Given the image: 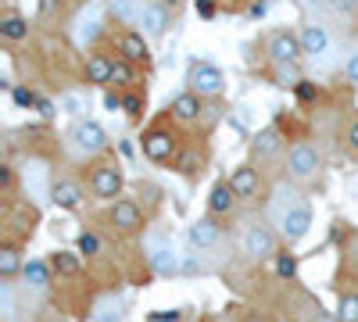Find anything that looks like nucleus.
I'll return each mask as SVG.
<instances>
[{"label":"nucleus","mask_w":358,"mask_h":322,"mask_svg":"<svg viewBox=\"0 0 358 322\" xmlns=\"http://www.w3.org/2000/svg\"><path fill=\"white\" fill-rule=\"evenodd\" d=\"M169 115H172L176 122H197L201 119V97L197 94H179L169 104Z\"/></svg>","instance_id":"aec40b11"},{"label":"nucleus","mask_w":358,"mask_h":322,"mask_svg":"<svg viewBox=\"0 0 358 322\" xmlns=\"http://www.w3.org/2000/svg\"><path fill=\"white\" fill-rule=\"evenodd\" d=\"M337 322H358V290H341Z\"/></svg>","instance_id":"c85d7f7f"},{"label":"nucleus","mask_w":358,"mask_h":322,"mask_svg":"<svg viewBox=\"0 0 358 322\" xmlns=\"http://www.w3.org/2000/svg\"><path fill=\"white\" fill-rule=\"evenodd\" d=\"M50 269H54L57 276H76V272H79V254H72V251H54V254H50Z\"/></svg>","instance_id":"cd10ccee"},{"label":"nucleus","mask_w":358,"mask_h":322,"mask_svg":"<svg viewBox=\"0 0 358 322\" xmlns=\"http://www.w3.org/2000/svg\"><path fill=\"white\" fill-rule=\"evenodd\" d=\"M0 33H4L8 40H25V36H29V25H25V18L8 15L4 22H0Z\"/></svg>","instance_id":"7c9ffc66"},{"label":"nucleus","mask_w":358,"mask_h":322,"mask_svg":"<svg viewBox=\"0 0 358 322\" xmlns=\"http://www.w3.org/2000/svg\"><path fill=\"white\" fill-rule=\"evenodd\" d=\"M151 322H179V312H162V315H151Z\"/></svg>","instance_id":"a18cd8bd"},{"label":"nucleus","mask_w":358,"mask_h":322,"mask_svg":"<svg viewBox=\"0 0 358 322\" xmlns=\"http://www.w3.org/2000/svg\"><path fill=\"white\" fill-rule=\"evenodd\" d=\"M315 94H319V90H315L312 82H301V86H297V101H301V104H312Z\"/></svg>","instance_id":"a19ab883"},{"label":"nucleus","mask_w":358,"mask_h":322,"mask_svg":"<svg viewBox=\"0 0 358 322\" xmlns=\"http://www.w3.org/2000/svg\"><path fill=\"white\" fill-rule=\"evenodd\" d=\"M36 108H40V115H43V119H50V115H54V104H47V101H40Z\"/></svg>","instance_id":"49530a36"},{"label":"nucleus","mask_w":358,"mask_h":322,"mask_svg":"<svg viewBox=\"0 0 358 322\" xmlns=\"http://www.w3.org/2000/svg\"><path fill=\"white\" fill-rule=\"evenodd\" d=\"M258 186H262V180H258V168H251V165H241L233 175H229V190L241 197V200H248V197H255L258 193Z\"/></svg>","instance_id":"f3484780"},{"label":"nucleus","mask_w":358,"mask_h":322,"mask_svg":"<svg viewBox=\"0 0 358 322\" xmlns=\"http://www.w3.org/2000/svg\"><path fill=\"white\" fill-rule=\"evenodd\" d=\"M50 200L57 204V208H65V212H76L79 204H83V186L76 180H54Z\"/></svg>","instance_id":"2eb2a0df"},{"label":"nucleus","mask_w":358,"mask_h":322,"mask_svg":"<svg viewBox=\"0 0 358 322\" xmlns=\"http://www.w3.org/2000/svg\"><path fill=\"white\" fill-rule=\"evenodd\" d=\"M108 222H111V229H118V233H140V229H143V212H140L136 200L118 197L111 208H108Z\"/></svg>","instance_id":"1a4fd4ad"},{"label":"nucleus","mask_w":358,"mask_h":322,"mask_svg":"<svg viewBox=\"0 0 358 322\" xmlns=\"http://www.w3.org/2000/svg\"><path fill=\"white\" fill-rule=\"evenodd\" d=\"M86 183H90V193L94 197L115 204V197L122 193V168H118V161H111V158H101V161L90 165V180Z\"/></svg>","instance_id":"f03ea898"},{"label":"nucleus","mask_w":358,"mask_h":322,"mask_svg":"<svg viewBox=\"0 0 358 322\" xmlns=\"http://www.w3.org/2000/svg\"><path fill=\"white\" fill-rule=\"evenodd\" d=\"M15 101H18L22 108H33V104H40V101H36V94H33V90H25V86H18V90H15Z\"/></svg>","instance_id":"ea45409f"},{"label":"nucleus","mask_w":358,"mask_h":322,"mask_svg":"<svg viewBox=\"0 0 358 322\" xmlns=\"http://www.w3.org/2000/svg\"><path fill=\"white\" fill-rule=\"evenodd\" d=\"M111 65H115V57H108V54H90V57H86V82H97V86L111 82Z\"/></svg>","instance_id":"412c9836"},{"label":"nucleus","mask_w":358,"mask_h":322,"mask_svg":"<svg viewBox=\"0 0 358 322\" xmlns=\"http://www.w3.org/2000/svg\"><path fill=\"white\" fill-rule=\"evenodd\" d=\"M344 75H348V82H355V86H358V54H351V57H348Z\"/></svg>","instance_id":"79ce46f5"},{"label":"nucleus","mask_w":358,"mask_h":322,"mask_svg":"<svg viewBox=\"0 0 358 322\" xmlns=\"http://www.w3.org/2000/svg\"><path fill=\"white\" fill-rule=\"evenodd\" d=\"M147 265L155 269V276H176L179 272V251L165 233H151V237H147Z\"/></svg>","instance_id":"20e7f679"},{"label":"nucleus","mask_w":358,"mask_h":322,"mask_svg":"<svg viewBox=\"0 0 358 322\" xmlns=\"http://www.w3.org/2000/svg\"><path fill=\"white\" fill-rule=\"evenodd\" d=\"M143 154L151 158V161H169L176 154V136L169 126H155V129H147L143 133Z\"/></svg>","instance_id":"9b49d317"},{"label":"nucleus","mask_w":358,"mask_h":322,"mask_svg":"<svg viewBox=\"0 0 358 322\" xmlns=\"http://www.w3.org/2000/svg\"><path fill=\"white\" fill-rule=\"evenodd\" d=\"M233 200H236V193L229 190V183H215L212 193H208V212L212 215H229Z\"/></svg>","instance_id":"4be33fe9"},{"label":"nucleus","mask_w":358,"mask_h":322,"mask_svg":"<svg viewBox=\"0 0 358 322\" xmlns=\"http://www.w3.org/2000/svg\"><path fill=\"white\" fill-rule=\"evenodd\" d=\"M244 254L255 258V261H265V258H276V237L268 226H248L244 229Z\"/></svg>","instance_id":"9d476101"},{"label":"nucleus","mask_w":358,"mask_h":322,"mask_svg":"<svg viewBox=\"0 0 358 322\" xmlns=\"http://www.w3.org/2000/svg\"><path fill=\"white\" fill-rule=\"evenodd\" d=\"M0 193H4L8 200H11V193H15V168H11V165H0Z\"/></svg>","instance_id":"e433bc0d"},{"label":"nucleus","mask_w":358,"mask_h":322,"mask_svg":"<svg viewBox=\"0 0 358 322\" xmlns=\"http://www.w3.org/2000/svg\"><path fill=\"white\" fill-rule=\"evenodd\" d=\"M122 111L129 115V119H140V115H143V97L140 94H126L122 97Z\"/></svg>","instance_id":"c9c22d12"},{"label":"nucleus","mask_w":358,"mask_h":322,"mask_svg":"<svg viewBox=\"0 0 358 322\" xmlns=\"http://www.w3.org/2000/svg\"><path fill=\"white\" fill-rule=\"evenodd\" d=\"M62 108H65L69 115H83V111H86V97H83V94H65V97H62Z\"/></svg>","instance_id":"4c0bfd02"},{"label":"nucleus","mask_w":358,"mask_h":322,"mask_svg":"<svg viewBox=\"0 0 358 322\" xmlns=\"http://www.w3.org/2000/svg\"><path fill=\"white\" fill-rule=\"evenodd\" d=\"M22 269L25 265H22V258H18V244H4V247H0V276L15 279Z\"/></svg>","instance_id":"393cba45"},{"label":"nucleus","mask_w":358,"mask_h":322,"mask_svg":"<svg viewBox=\"0 0 358 322\" xmlns=\"http://www.w3.org/2000/svg\"><path fill=\"white\" fill-rule=\"evenodd\" d=\"M308 229H312V208H308V204H301V208L290 212V215L280 222V233H283V240H287V244L305 240V237H308Z\"/></svg>","instance_id":"ddd939ff"},{"label":"nucleus","mask_w":358,"mask_h":322,"mask_svg":"<svg viewBox=\"0 0 358 322\" xmlns=\"http://www.w3.org/2000/svg\"><path fill=\"white\" fill-rule=\"evenodd\" d=\"M330 4H334L337 11H344V15H348V11H355V8H358V0H330Z\"/></svg>","instance_id":"37998d69"},{"label":"nucleus","mask_w":358,"mask_h":322,"mask_svg":"<svg viewBox=\"0 0 358 322\" xmlns=\"http://www.w3.org/2000/svg\"><path fill=\"white\" fill-rule=\"evenodd\" d=\"M65 140H69V151L79 154V158H97V154H104V147H108V133H104V126L94 122V119H76V122L69 126Z\"/></svg>","instance_id":"f257e3e1"},{"label":"nucleus","mask_w":358,"mask_h":322,"mask_svg":"<svg viewBox=\"0 0 358 322\" xmlns=\"http://www.w3.org/2000/svg\"><path fill=\"white\" fill-rule=\"evenodd\" d=\"M165 4H172V8H176V4H179V0H165Z\"/></svg>","instance_id":"de8ad7c7"},{"label":"nucleus","mask_w":358,"mask_h":322,"mask_svg":"<svg viewBox=\"0 0 358 322\" xmlns=\"http://www.w3.org/2000/svg\"><path fill=\"white\" fill-rule=\"evenodd\" d=\"M22 276H25V283L33 290H47L50 286V265H43V261H25Z\"/></svg>","instance_id":"bb28decb"},{"label":"nucleus","mask_w":358,"mask_h":322,"mask_svg":"<svg viewBox=\"0 0 358 322\" xmlns=\"http://www.w3.org/2000/svg\"><path fill=\"white\" fill-rule=\"evenodd\" d=\"M97 33H101V4L90 0V4L79 8L76 18H72V40H76V47H90L97 40Z\"/></svg>","instance_id":"423d86ee"},{"label":"nucleus","mask_w":358,"mask_h":322,"mask_svg":"<svg viewBox=\"0 0 358 322\" xmlns=\"http://www.w3.org/2000/svg\"><path fill=\"white\" fill-rule=\"evenodd\" d=\"M319 165H322L319 151L312 147V143H305V140H297L294 147L287 151V172H290V180H297V183H305V180H315Z\"/></svg>","instance_id":"39448f33"},{"label":"nucleus","mask_w":358,"mask_h":322,"mask_svg":"<svg viewBox=\"0 0 358 322\" xmlns=\"http://www.w3.org/2000/svg\"><path fill=\"white\" fill-rule=\"evenodd\" d=\"M301 47H305L308 57H326V54H330V33L312 22V25L301 29Z\"/></svg>","instance_id":"a211bd4d"},{"label":"nucleus","mask_w":358,"mask_h":322,"mask_svg":"<svg viewBox=\"0 0 358 322\" xmlns=\"http://www.w3.org/2000/svg\"><path fill=\"white\" fill-rule=\"evenodd\" d=\"M118 54H122L129 65H147V57H151L143 33H122L118 36Z\"/></svg>","instance_id":"dca6fc26"},{"label":"nucleus","mask_w":358,"mask_h":322,"mask_svg":"<svg viewBox=\"0 0 358 322\" xmlns=\"http://www.w3.org/2000/svg\"><path fill=\"white\" fill-rule=\"evenodd\" d=\"M301 204H308L301 190H297L294 183H280V186L273 190V197H268V219H273V222L280 226V222H283L290 212H297V208H301Z\"/></svg>","instance_id":"6e6552de"},{"label":"nucleus","mask_w":358,"mask_h":322,"mask_svg":"<svg viewBox=\"0 0 358 322\" xmlns=\"http://www.w3.org/2000/svg\"><path fill=\"white\" fill-rule=\"evenodd\" d=\"M197 15H204V18H212V15H215V8H212V0H197Z\"/></svg>","instance_id":"c03bdc74"},{"label":"nucleus","mask_w":358,"mask_h":322,"mask_svg":"<svg viewBox=\"0 0 358 322\" xmlns=\"http://www.w3.org/2000/svg\"><path fill=\"white\" fill-rule=\"evenodd\" d=\"M276 276L280 279H294L297 276V258L294 254H276Z\"/></svg>","instance_id":"473e14b6"},{"label":"nucleus","mask_w":358,"mask_h":322,"mask_svg":"<svg viewBox=\"0 0 358 322\" xmlns=\"http://www.w3.org/2000/svg\"><path fill=\"white\" fill-rule=\"evenodd\" d=\"M140 25H143V36H151V40L165 36V29H169V8L165 4H147Z\"/></svg>","instance_id":"6ab92c4d"},{"label":"nucleus","mask_w":358,"mask_h":322,"mask_svg":"<svg viewBox=\"0 0 358 322\" xmlns=\"http://www.w3.org/2000/svg\"><path fill=\"white\" fill-rule=\"evenodd\" d=\"M280 143H283L280 129H276V126H268V129H262V133L255 136L251 147H255V154H258V158H268V154H276V151H280Z\"/></svg>","instance_id":"b1692460"},{"label":"nucleus","mask_w":358,"mask_h":322,"mask_svg":"<svg viewBox=\"0 0 358 322\" xmlns=\"http://www.w3.org/2000/svg\"><path fill=\"white\" fill-rule=\"evenodd\" d=\"M344 140H348V147L358 154V115H355V119L348 122V133H344Z\"/></svg>","instance_id":"58836bf2"},{"label":"nucleus","mask_w":358,"mask_h":322,"mask_svg":"<svg viewBox=\"0 0 358 322\" xmlns=\"http://www.w3.org/2000/svg\"><path fill=\"white\" fill-rule=\"evenodd\" d=\"M76 247H79V254H86V258H94V254H101V240L94 237V233H79V240H76Z\"/></svg>","instance_id":"72a5a7b5"},{"label":"nucleus","mask_w":358,"mask_h":322,"mask_svg":"<svg viewBox=\"0 0 358 322\" xmlns=\"http://www.w3.org/2000/svg\"><path fill=\"white\" fill-rule=\"evenodd\" d=\"M276 82H280V86H294V90H297V86H301L305 79L297 75V68H294V65H280V72H276Z\"/></svg>","instance_id":"f704fd0d"},{"label":"nucleus","mask_w":358,"mask_h":322,"mask_svg":"<svg viewBox=\"0 0 358 322\" xmlns=\"http://www.w3.org/2000/svg\"><path fill=\"white\" fill-rule=\"evenodd\" d=\"M90 322H122V301H118V298L97 301V308L90 312Z\"/></svg>","instance_id":"a878e982"},{"label":"nucleus","mask_w":358,"mask_h":322,"mask_svg":"<svg viewBox=\"0 0 358 322\" xmlns=\"http://www.w3.org/2000/svg\"><path fill=\"white\" fill-rule=\"evenodd\" d=\"M222 86H226L222 68L208 65V61H197V65L190 68V94H197V97H219Z\"/></svg>","instance_id":"0eeeda50"},{"label":"nucleus","mask_w":358,"mask_h":322,"mask_svg":"<svg viewBox=\"0 0 358 322\" xmlns=\"http://www.w3.org/2000/svg\"><path fill=\"white\" fill-rule=\"evenodd\" d=\"M111 82H115V86H122V90H129V86L136 82L133 65L126 61V57H115V65H111Z\"/></svg>","instance_id":"c756f323"},{"label":"nucleus","mask_w":358,"mask_h":322,"mask_svg":"<svg viewBox=\"0 0 358 322\" xmlns=\"http://www.w3.org/2000/svg\"><path fill=\"white\" fill-rule=\"evenodd\" d=\"M301 54H305L301 36H294V33H273L268 36V57H273L276 65H297Z\"/></svg>","instance_id":"f8f14e48"},{"label":"nucleus","mask_w":358,"mask_h":322,"mask_svg":"<svg viewBox=\"0 0 358 322\" xmlns=\"http://www.w3.org/2000/svg\"><path fill=\"white\" fill-rule=\"evenodd\" d=\"M143 8L147 4H140V0H111V15H115V22H122V25H136L143 18Z\"/></svg>","instance_id":"5701e85b"},{"label":"nucleus","mask_w":358,"mask_h":322,"mask_svg":"<svg viewBox=\"0 0 358 322\" xmlns=\"http://www.w3.org/2000/svg\"><path fill=\"white\" fill-rule=\"evenodd\" d=\"M187 240H190V247H194V251H212V247L222 240V229H219L212 219H201V222H194V226H190Z\"/></svg>","instance_id":"4468645a"},{"label":"nucleus","mask_w":358,"mask_h":322,"mask_svg":"<svg viewBox=\"0 0 358 322\" xmlns=\"http://www.w3.org/2000/svg\"><path fill=\"white\" fill-rule=\"evenodd\" d=\"M18 175H22V190H25L29 197H33L36 204L50 200L54 180H50V165H47L43 158H25V161H22V168H18Z\"/></svg>","instance_id":"7ed1b4c3"},{"label":"nucleus","mask_w":358,"mask_h":322,"mask_svg":"<svg viewBox=\"0 0 358 322\" xmlns=\"http://www.w3.org/2000/svg\"><path fill=\"white\" fill-rule=\"evenodd\" d=\"M0 315H4V322L15 319V283L11 279L0 283Z\"/></svg>","instance_id":"2f4dec72"}]
</instances>
